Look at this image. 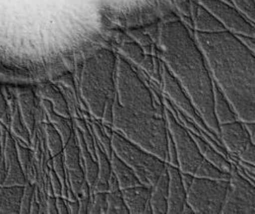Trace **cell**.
<instances>
[{"instance_id": "33", "label": "cell", "mask_w": 255, "mask_h": 214, "mask_svg": "<svg viewBox=\"0 0 255 214\" xmlns=\"http://www.w3.org/2000/svg\"><path fill=\"white\" fill-rule=\"evenodd\" d=\"M14 140H15V146H16L17 156H18V159H19L20 166H21L24 174L27 175V178H28V174L30 172V167H31V160H32L31 150H30L28 144L23 143L22 141H20L19 139L15 138V137H14Z\"/></svg>"}, {"instance_id": "23", "label": "cell", "mask_w": 255, "mask_h": 214, "mask_svg": "<svg viewBox=\"0 0 255 214\" xmlns=\"http://www.w3.org/2000/svg\"><path fill=\"white\" fill-rule=\"evenodd\" d=\"M23 186H2L0 188V214H15L20 211Z\"/></svg>"}, {"instance_id": "41", "label": "cell", "mask_w": 255, "mask_h": 214, "mask_svg": "<svg viewBox=\"0 0 255 214\" xmlns=\"http://www.w3.org/2000/svg\"><path fill=\"white\" fill-rule=\"evenodd\" d=\"M232 162L236 163V166L241 170V172L255 184V166L248 165L241 162V160H232Z\"/></svg>"}, {"instance_id": "31", "label": "cell", "mask_w": 255, "mask_h": 214, "mask_svg": "<svg viewBox=\"0 0 255 214\" xmlns=\"http://www.w3.org/2000/svg\"><path fill=\"white\" fill-rule=\"evenodd\" d=\"M107 204L108 214H129V210L126 206L121 190L107 192Z\"/></svg>"}, {"instance_id": "27", "label": "cell", "mask_w": 255, "mask_h": 214, "mask_svg": "<svg viewBox=\"0 0 255 214\" xmlns=\"http://www.w3.org/2000/svg\"><path fill=\"white\" fill-rule=\"evenodd\" d=\"M9 128H10V133L15 138L19 139L20 141H22L23 143L28 145L31 144L32 134L30 133L29 129L27 128V126H25L23 119L21 117L18 101L11 112Z\"/></svg>"}, {"instance_id": "38", "label": "cell", "mask_w": 255, "mask_h": 214, "mask_svg": "<svg viewBox=\"0 0 255 214\" xmlns=\"http://www.w3.org/2000/svg\"><path fill=\"white\" fill-rule=\"evenodd\" d=\"M75 126L78 127L82 133H83V137L84 140L88 146V148L90 149V151L96 156V151H95V143H96V139L94 136L93 131H90L89 126L87 125V123L82 120V119H75ZM97 157V156H96Z\"/></svg>"}, {"instance_id": "46", "label": "cell", "mask_w": 255, "mask_h": 214, "mask_svg": "<svg viewBox=\"0 0 255 214\" xmlns=\"http://www.w3.org/2000/svg\"><path fill=\"white\" fill-rule=\"evenodd\" d=\"M66 201H67L69 213H71V214H78V213H80V202H79V200L69 201V200L66 199Z\"/></svg>"}, {"instance_id": "4", "label": "cell", "mask_w": 255, "mask_h": 214, "mask_svg": "<svg viewBox=\"0 0 255 214\" xmlns=\"http://www.w3.org/2000/svg\"><path fill=\"white\" fill-rule=\"evenodd\" d=\"M112 128L127 139L167 163L169 130L165 114L133 113L123 108L115 99Z\"/></svg>"}, {"instance_id": "16", "label": "cell", "mask_w": 255, "mask_h": 214, "mask_svg": "<svg viewBox=\"0 0 255 214\" xmlns=\"http://www.w3.org/2000/svg\"><path fill=\"white\" fill-rule=\"evenodd\" d=\"M122 191L124 201L131 214H148L152 213L150 207L151 187L145 185H137Z\"/></svg>"}, {"instance_id": "44", "label": "cell", "mask_w": 255, "mask_h": 214, "mask_svg": "<svg viewBox=\"0 0 255 214\" xmlns=\"http://www.w3.org/2000/svg\"><path fill=\"white\" fill-rule=\"evenodd\" d=\"M7 175V170H6V165H5V159L4 156L2 155L1 160H0V187H2Z\"/></svg>"}, {"instance_id": "28", "label": "cell", "mask_w": 255, "mask_h": 214, "mask_svg": "<svg viewBox=\"0 0 255 214\" xmlns=\"http://www.w3.org/2000/svg\"><path fill=\"white\" fill-rule=\"evenodd\" d=\"M45 136L47 147L49 149L51 156L53 157L63 152L64 143L62 137L59 134V132L55 129V127L49 122L45 124Z\"/></svg>"}, {"instance_id": "36", "label": "cell", "mask_w": 255, "mask_h": 214, "mask_svg": "<svg viewBox=\"0 0 255 214\" xmlns=\"http://www.w3.org/2000/svg\"><path fill=\"white\" fill-rule=\"evenodd\" d=\"M128 34L135 42H137L142 47L146 54H152L155 46L152 44V39L149 34L144 33L140 30H131Z\"/></svg>"}, {"instance_id": "39", "label": "cell", "mask_w": 255, "mask_h": 214, "mask_svg": "<svg viewBox=\"0 0 255 214\" xmlns=\"http://www.w3.org/2000/svg\"><path fill=\"white\" fill-rule=\"evenodd\" d=\"M234 160H241V162L246 163L248 165L255 166V143H254V141L252 140V142L239 155V157Z\"/></svg>"}, {"instance_id": "42", "label": "cell", "mask_w": 255, "mask_h": 214, "mask_svg": "<svg viewBox=\"0 0 255 214\" xmlns=\"http://www.w3.org/2000/svg\"><path fill=\"white\" fill-rule=\"evenodd\" d=\"M46 207H47V209H46L47 213H50V214H57L58 213L57 205H56V197L54 195H48Z\"/></svg>"}, {"instance_id": "7", "label": "cell", "mask_w": 255, "mask_h": 214, "mask_svg": "<svg viewBox=\"0 0 255 214\" xmlns=\"http://www.w3.org/2000/svg\"><path fill=\"white\" fill-rule=\"evenodd\" d=\"M229 180L193 177L186 187L187 203L196 214H220L223 211Z\"/></svg>"}, {"instance_id": "43", "label": "cell", "mask_w": 255, "mask_h": 214, "mask_svg": "<svg viewBox=\"0 0 255 214\" xmlns=\"http://www.w3.org/2000/svg\"><path fill=\"white\" fill-rule=\"evenodd\" d=\"M56 205H57V210H58L59 214H68L69 213L67 201L62 196L56 197Z\"/></svg>"}, {"instance_id": "3", "label": "cell", "mask_w": 255, "mask_h": 214, "mask_svg": "<svg viewBox=\"0 0 255 214\" xmlns=\"http://www.w3.org/2000/svg\"><path fill=\"white\" fill-rule=\"evenodd\" d=\"M117 58L112 50L99 49L84 62L79 75L85 106L98 120L103 116L106 102L116 96Z\"/></svg>"}, {"instance_id": "50", "label": "cell", "mask_w": 255, "mask_h": 214, "mask_svg": "<svg viewBox=\"0 0 255 214\" xmlns=\"http://www.w3.org/2000/svg\"><path fill=\"white\" fill-rule=\"evenodd\" d=\"M254 2H255V0H254Z\"/></svg>"}, {"instance_id": "20", "label": "cell", "mask_w": 255, "mask_h": 214, "mask_svg": "<svg viewBox=\"0 0 255 214\" xmlns=\"http://www.w3.org/2000/svg\"><path fill=\"white\" fill-rule=\"evenodd\" d=\"M95 151L98 160V177L97 180L92 187V193L94 192H108V181L112 174L111 160L104 149L97 142L95 143Z\"/></svg>"}, {"instance_id": "14", "label": "cell", "mask_w": 255, "mask_h": 214, "mask_svg": "<svg viewBox=\"0 0 255 214\" xmlns=\"http://www.w3.org/2000/svg\"><path fill=\"white\" fill-rule=\"evenodd\" d=\"M169 175L168 213L182 214L187 203V191L182 180L181 171L178 167L167 164Z\"/></svg>"}, {"instance_id": "11", "label": "cell", "mask_w": 255, "mask_h": 214, "mask_svg": "<svg viewBox=\"0 0 255 214\" xmlns=\"http://www.w3.org/2000/svg\"><path fill=\"white\" fill-rule=\"evenodd\" d=\"M224 25L226 31L240 37L255 38V23L231 3L222 0H198Z\"/></svg>"}, {"instance_id": "2", "label": "cell", "mask_w": 255, "mask_h": 214, "mask_svg": "<svg viewBox=\"0 0 255 214\" xmlns=\"http://www.w3.org/2000/svg\"><path fill=\"white\" fill-rule=\"evenodd\" d=\"M213 78L240 121L255 123V54L237 35L196 33Z\"/></svg>"}, {"instance_id": "18", "label": "cell", "mask_w": 255, "mask_h": 214, "mask_svg": "<svg viewBox=\"0 0 255 214\" xmlns=\"http://www.w3.org/2000/svg\"><path fill=\"white\" fill-rule=\"evenodd\" d=\"M192 23L196 33H219L226 29L220 20L199 2H192Z\"/></svg>"}, {"instance_id": "40", "label": "cell", "mask_w": 255, "mask_h": 214, "mask_svg": "<svg viewBox=\"0 0 255 214\" xmlns=\"http://www.w3.org/2000/svg\"><path fill=\"white\" fill-rule=\"evenodd\" d=\"M49 179H50V185H51V188H52L53 195L55 197L61 196L63 186H62L60 179L58 178L56 173L53 171V169H51L49 172Z\"/></svg>"}, {"instance_id": "49", "label": "cell", "mask_w": 255, "mask_h": 214, "mask_svg": "<svg viewBox=\"0 0 255 214\" xmlns=\"http://www.w3.org/2000/svg\"><path fill=\"white\" fill-rule=\"evenodd\" d=\"M1 126H2V123L0 121V160H1V157L3 155V148H4V144L2 143V139H1Z\"/></svg>"}, {"instance_id": "22", "label": "cell", "mask_w": 255, "mask_h": 214, "mask_svg": "<svg viewBox=\"0 0 255 214\" xmlns=\"http://www.w3.org/2000/svg\"><path fill=\"white\" fill-rule=\"evenodd\" d=\"M75 137L76 140H78V144L80 147L81 151V157H82V162L85 170V176H86V181L89 183L91 189L94 186L97 177H98V160L97 157L90 151L88 148L84 137H83V133L82 131L75 126Z\"/></svg>"}, {"instance_id": "37", "label": "cell", "mask_w": 255, "mask_h": 214, "mask_svg": "<svg viewBox=\"0 0 255 214\" xmlns=\"http://www.w3.org/2000/svg\"><path fill=\"white\" fill-rule=\"evenodd\" d=\"M232 5L239 9L246 17L255 23V2L254 0H229Z\"/></svg>"}, {"instance_id": "24", "label": "cell", "mask_w": 255, "mask_h": 214, "mask_svg": "<svg viewBox=\"0 0 255 214\" xmlns=\"http://www.w3.org/2000/svg\"><path fill=\"white\" fill-rule=\"evenodd\" d=\"M40 105L43 108L45 115L48 118L49 123L52 124L55 127V129L59 132V134L62 137L63 143L65 145L74 133V130L70 124V119H67V118L55 113V111L52 108V105H51L50 102H48L47 100L41 99Z\"/></svg>"}, {"instance_id": "45", "label": "cell", "mask_w": 255, "mask_h": 214, "mask_svg": "<svg viewBox=\"0 0 255 214\" xmlns=\"http://www.w3.org/2000/svg\"><path fill=\"white\" fill-rule=\"evenodd\" d=\"M108 187H109L108 192H115V191L121 190L120 189V186H119V183H118V180H117V178L115 177V175L113 173L111 174V176L109 178Z\"/></svg>"}, {"instance_id": "30", "label": "cell", "mask_w": 255, "mask_h": 214, "mask_svg": "<svg viewBox=\"0 0 255 214\" xmlns=\"http://www.w3.org/2000/svg\"><path fill=\"white\" fill-rule=\"evenodd\" d=\"M195 177L208 178V179H218V180H229L230 179V173H226L219 169L217 166L210 163L209 160L205 159L198 170L196 171Z\"/></svg>"}, {"instance_id": "21", "label": "cell", "mask_w": 255, "mask_h": 214, "mask_svg": "<svg viewBox=\"0 0 255 214\" xmlns=\"http://www.w3.org/2000/svg\"><path fill=\"white\" fill-rule=\"evenodd\" d=\"M190 134L195 139L203 157L209 160L213 165L217 166L222 171L226 173H231L233 168V162H231L230 158L223 154L220 150H218L213 144H211L206 139H203L195 134H192V133H190Z\"/></svg>"}, {"instance_id": "15", "label": "cell", "mask_w": 255, "mask_h": 214, "mask_svg": "<svg viewBox=\"0 0 255 214\" xmlns=\"http://www.w3.org/2000/svg\"><path fill=\"white\" fill-rule=\"evenodd\" d=\"M3 156L7 170V175L3 186H24V184L28 181V178L20 166L15 146V140L10 132H7L6 135L3 148Z\"/></svg>"}, {"instance_id": "48", "label": "cell", "mask_w": 255, "mask_h": 214, "mask_svg": "<svg viewBox=\"0 0 255 214\" xmlns=\"http://www.w3.org/2000/svg\"><path fill=\"white\" fill-rule=\"evenodd\" d=\"M240 37V36H238ZM240 39L253 51L255 54V38H247V37H240Z\"/></svg>"}, {"instance_id": "32", "label": "cell", "mask_w": 255, "mask_h": 214, "mask_svg": "<svg viewBox=\"0 0 255 214\" xmlns=\"http://www.w3.org/2000/svg\"><path fill=\"white\" fill-rule=\"evenodd\" d=\"M92 131L94 133V136H95V139L97 140V142L101 145L102 148L104 149V151L107 153V155L109 157H111L112 152H113L111 136L109 134H107L103 126L96 121L92 122Z\"/></svg>"}, {"instance_id": "1", "label": "cell", "mask_w": 255, "mask_h": 214, "mask_svg": "<svg viewBox=\"0 0 255 214\" xmlns=\"http://www.w3.org/2000/svg\"><path fill=\"white\" fill-rule=\"evenodd\" d=\"M159 48L163 63L189 95L209 128L219 135L215 80L194 33L180 19L166 21L160 30Z\"/></svg>"}, {"instance_id": "35", "label": "cell", "mask_w": 255, "mask_h": 214, "mask_svg": "<svg viewBox=\"0 0 255 214\" xmlns=\"http://www.w3.org/2000/svg\"><path fill=\"white\" fill-rule=\"evenodd\" d=\"M37 190L36 187L31 183V181H27V183L23 186V193L20 201V211L19 213L21 214H28L30 213V207L32 200L36 194Z\"/></svg>"}, {"instance_id": "6", "label": "cell", "mask_w": 255, "mask_h": 214, "mask_svg": "<svg viewBox=\"0 0 255 214\" xmlns=\"http://www.w3.org/2000/svg\"><path fill=\"white\" fill-rule=\"evenodd\" d=\"M113 152L129 166L142 185L152 187L167 170V163L114 131L111 136Z\"/></svg>"}, {"instance_id": "17", "label": "cell", "mask_w": 255, "mask_h": 214, "mask_svg": "<svg viewBox=\"0 0 255 214\" xmlns=\"http://www.w3.org/2000/svg\"><path fill=\"white\" fill-rule=\"evenodd\" d=\"M16 90L21 117L30 133L33 134V132L36 129L37 116L39 113L35 93L31 88L27 87L17 88Z\"/></svg>"}, {"instance_id": "47", "label": "cell", "mask_w": 255, "mask_h": 214, "mask_svg": "<svg viewBox=\"0 0 255 214\" xmlns=\"http://www.w3.org/2000/svg\"><path fill=\"white\" fill-rule=\"evenodd\" d=\"M30 213L31 214H37V213H41V209H40V205L38 203V199H37V192L32 200L31 203V207H30Z\"/></svg>"}, {"instance_id": "8", "label": "cell", "mask_w": 255, "mask_h": 214, "mask_svg": "<svg viewBox=\"0 0 255 214\" xmlns=\"http://www.w3.org/2000/svg\"><path fill=\"white\" fill-rule=\"evenodd\" d=\"M165 116L169 133L176 147L178 168L182 173L194 176L206 158L201 154L199 147L193 136L190 134V132L178 121L168 108L165 109Z\"/></svg>"}, {"instance_id": "25", "label": "cell", "mask_w": 255, "mask_h": 214, "mask_svg": "<svg viewBox=\"0 0 255 214\" xmlns=\"http://www.w3.org/2000/svg\"><path fill=\"white\" fill-rule=\"evenodd\" d=\"M110 160H111L112 173L117 178L121 190L130 188V187H134L141 184L137 176L133 172V170L129 166H127L114 152H112Z\"/></svg>"}, {"instance_id": "19", "label": "cell", "mask_w": 255, "mask_h": 214, "mask_svg": "<svg viewBox=\"0 0 255 214\" xmlns=\"http://www.w3.org/2000/svg\"><path fill=\"white\" fill-rule=\"evenodd\" d=\"M168 196H169V175L166 170L159 178L157 183L151 187L150 207L154 214L168 213Z\"/></svg>"}, {"instance_id": "12", "label": "cell", "mask_w": 255, "mask_h": 214, "mask_svg": "<svg viewBox=\"0 0 255 214\" xmlns=\"http://www.w3.org/2000/svg\"><path fill=\"white\" fill-rule=\"evenodd\" d=\"M219 135L231 160L237 159L252 142L246 124L240 120L220 125Z\"/></svg>"}, {"instance_id": "13", "label": "cell", "mask_w": 255, "mask_h": 214, "mask_svg": "<svg viewBox=\"0 0 255 214\" xmlns=\"http://www.w3.org/2000/svg\"><path fill=\"white\" fill-rule=\"evenodd\" d=\"M63 157L69 187L76 196H79L82 187L86 182V176L75 133H73L68 142L64 145Z\"/></svg>"}, {"instance_id": "5", "label": "cell", "mask_w": 255, "mask_h": 214, "mask_svg": "<svg viewBox=\"0 0 255 214\" xmlns=\"http://www.w3.org/2000/svg\"><path fill=\"white\" fill-rule=\"evenodd\" d=\"M116 101L133 113L147 115L165 114L155 95L143 82L140 75L124 56L117 55Z\"/></svg>"}, {"instance_id": "10", "label": "cell", "mask_w": 255, "mask_h": 214, "mask_svg": "<svg viewBox=\"0 0 255 214\" xmlns=\"http://www.w3.org/2000/svg\"><path fill=\"white\" fill-rule=\"evenodd\" d=\"M161 66H162V82L161 83L163 84V89L167 96V99L171 101V103L176 107L177 109H179L185 116H187L189 119L195 122L207 133H209V134L217 142L223 145L220 136L209 128V126L207 125L206 121L203 120V118L199 114L194 103L192 102L191 98L186 93V91L182 88V86L179 83L177 82V79L174 77V75L171 73V71L167 68V66L163 62H161Z\"/></svg>"}, {"instance_id": "51", "label": "cell", "mask_w": 255, "mask_h": 214, "mask_svg": "<svg viewBox=\"0 0 255 214\" xmlns=\"http://www.w3.org/2000/svg\"><path fill=\"white\" fill-rule=\"evenodd\" d=\"M0 188H1V187H0Z\"/></svg>"}, {"instance_id": "26", "label": "cell", "mask_w": 255, "mask_h": 214, "mask_svg": "<svg viewBox=\"0 0 255 214\" xmlns=\"http://www.w3.org/2000/svg\"><path fill=\"white\" fill-rule=\"evenodd\" d=\"M215 114L219 125L239 120L233 107L215 83Z\"/></svg>"}, {"instance_id": "9", "label": "cell", "mask_w": 255, "mask_h": 214, "mask_svg": "<svg viewBox=\"0 0 255 214\" xmlns=\"http://www.w3.org/2000/svg\"><path fill=\"white\" fill-rule=\"evenodd\" d=\"M222 213L255 214V184L233 165Z\"/></svg>"}, {"instance_id": "34", "label": "cell", "mask_w": 255, "mask_h": 214, "mask_svg": "<svg viewBox=\"0 0 255 214\" xmlns=\"http://www.w3.org/2000/svg\"><path fill=\"white\" fill-rule=\"evenodd\" d=\"M107 192H94L92 193L91 204L88 213L100 214L107 213Z\"/></svg>"}, {"instance_id": "29", "label": "cell", "mask_w": 255, "mask_h": 214, "mask_svg": "<svg viewBox=\"0 0 255 214\" xmlns=\"http://www.w3.org/2000/svg\"><path fill=\"white\" fill-rule=\"evenodd\" d=\"M121 51L123 53V56L129 59L135 65H140L146 55L142 47L133 39L131 41L124 42L121 46Z\"/></svg>"}]
</instances>
